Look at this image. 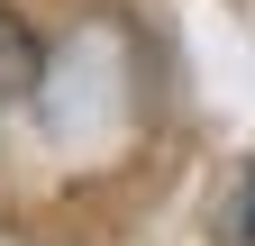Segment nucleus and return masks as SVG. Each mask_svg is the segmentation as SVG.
Here are the masks:
<instances>
[{
	"label": "nucleus",
	"mask_w": 255,
	"mask_h": 246,
	"mask_svg": "<svg viewBox=\"0 0 255 246\" xmlns=\"http://www.w3.org/2000/svg\"><path fill=\"white\" fill-rule=\"evenodd\" d=\"M37 73H46V55H37V37L0 9V101H27L37 91Z\"/></svg>",
	"instance_id": "nucleus-1"
},
{
	"label": "nucleus",
	"mask_w": 255,
	"mask_h": 246,
	"mask_svg": "<svg viewBox=\"0 0 255 246\" xmlns=\"http://www.w3.org/2000/svg\"><path fill=\"white\" fill-rule=\"evenodd\" d=\"M219 246H255V164L237 173V192H228V210H219Z\"/></svg>",
	"instance_id": "nucleus-2"
}]
</instances>
